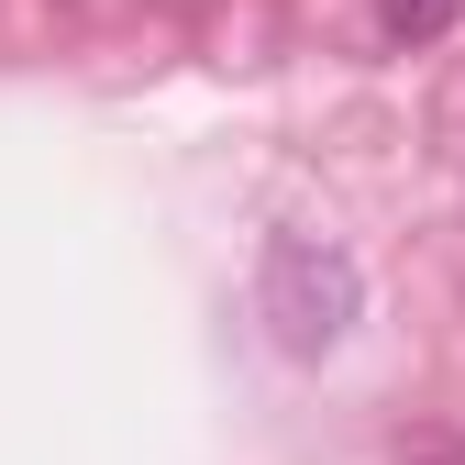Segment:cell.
Listing matches in <instances>:
<instances>
[{"mask_svg": "<svg viewBox=\"0 0 465 465\" xmlns=\"http://www.w3.org/2000/svg\"><path fill=\"white\" fill-rule=\"evenodd\" d=\"M366 311V277L343 244H322V232H266L255 255V322L288 343V355H332L343 332H355Z\"/></svg>", "mask_w": 465, "mask_h": 465, "instance_id": "obj_1", "label": "cell"}, {"mask_svg": "<svg viewBox=\"0 0 465 465\" xmlns=\"http://www.w3.org/2000/svg\"><path fill=\"white\" fill-rule=\"evenodd\" d=\"M377 23H388L399 45H432V34L454 23V0H377Z\"/></svg>", "mask_w": 465, "mask_h": 465, "instance_id": "obj_2", "label": "cell"}, {"mask_svg": "<svg viewBox=\"0 0 465 465\" xmlns=\"http://www.w3.org/2000/svg\"><path fill=\"white\" fill-rule=\"evenodd\" d=\"M432 465H465V454H432Z\"/></svg>", "mask_w": 465, "mask_h": 465, "instance_id": "obj_3", "label": "cell"}]
</instances>
